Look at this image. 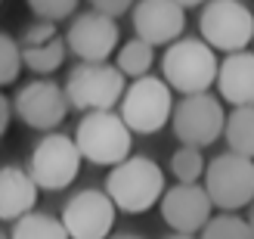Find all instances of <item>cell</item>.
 <instances>
[{"label": "cell", "mask_w": 254, "mask_h": 239, "mask_svg": "<svg viewBox=\"0 0 254 239\" xmlns=\"http://www.w3.org/2000/svg\"><path fill=\"white\" fill-rule=\"evenodd\" d=\"M168 180L155 159L149 156H127L106 177V196L124 215H143L161 202Z\"/></svg>", "instance_id": "cell-1"}, {"label": "cell", "mask_w": 254, "mask_h": 239, "mask_svg": "<svg viewBox=\"0 0 254 239\" xmlns=\"http://www.w3.org/2000/svg\"><path fill=\"white\" fill-rule=\"evenodd\" d=\"M220 56L201 41V37H180L171 47H164L161 56V78L180 96L211 93L217 81Z\"/></svg>", "instance_id": "cell-2"}, {"label": "cell", "mask_w": 254, "mask_h": 239, "mask_svg": "<svg viewBox=\"0 0 254 239\" xmlns=\"http://www.w3.org/2000/svg\"><path fill=\"white\" fill-rule=\"evenodd\" d=\"M62 90L68 96V106L78 112H112L121 106L127 90V78L115 69V62H78L65 75Z\"/></svg>", "instance_id": "cell-3"}, {"label": "cell", "mask_w": 254, "mask_h": 239, "mask_svg": "<svg viewBox=\"0 0 254 239\" xmlns=\"http://www.w3.org/2000/svg\"><path fill=\"white\" fill-rule=\"evenodd\" d=\"M81 165H84V159H81V149L74 143V137L62 134V131H50L31 146L25 171L31 174L37 190L59 193L78 180Z\"/></svg>", "instance_id": "cell-4"}, {"label": "cell", "mask_w": 254, "mask_h": 239, "mask_svg": "<svg viewBox=\"0 0 254 239\" xmlns=\"http://www.w3.org/2000/svg\"><path fill=\"white\" fill-rule=\"evenodd\" d=\"M74 143L81 149V159L99 168H115L130 156L133 149V134L124 124V118L115 109L112 112H87L78 121Z\"/></svg>", "instance_id": "cell-5"}, {"label": "cell", "mask_w": 254, "mask_h": 239, "mask_svg": "<svg viewBox=\"0 0 254 239\" xmlns=\"http://www.w3.org/2000/svg\"><path fill=\"white\" fill-rule=\"evenodd\" d=\"M198 31L214 53H242L254 44V12L245 0H208L198 12Z\"/></svg>", "instance_id": "cell-6"}, {"label": "cell", "mask_w": 254, "mask_h": 239, "mask_svg": "<svg viewBox=\"0 0 254 239\" xmlns=\"http://www.w3.org/2000/svg\"><path fill=\"white\" fill-rule=\"evenodd\" d=\"M118 115L124 118V124L130 128V134H158L171 124L174 115V90L164 78L146 75L127 84V90L121 96Z\"/></svg>", "instance_id": "cell-7"}, {"label": "cell", "mask_w": 254, "mask_h": 239, "mask_svg": "<svg viewBox=\"0 0 254 239\" xmlns=\"http://www.w3.org/2000/svg\"><path fill=\"white\" fill-rule=\"evenodd\" d=\"M205 193L217 211H233L239 215L245 205L254 202V159L223 153L208 161L205 168Z\"/></svg>", "instance_id": "cell-8"}, {"label": "cell", "mask_w": 254, "mask_h": 239, "mask_svg": "<svg viewBox=\"0 0 254 239\" xmlns=\"http://www.w3.org/2000/svg\"><path fill=\"white\" fill-rule=\"evenodd\" d=\"M171 128H174V137L180 140V146L205 149V146L217 143L223 137L226 109L220 103V96H214V93L183 96L180 103H174Z\"/></svg>", "instance_id": "cell-9"}, {"label": "cell", "mask_w": 254, "mask_h": 239, "mask_svg": "<svg viewBox=\"0 0 254 239\" xmlns=\"http://www.w3.org/2000/svg\"><path fill=\"white\" fill-rule=\"evenodd\" d=\"M62 227L68 239H109L115 233L118 208L99 186H84L62 205Z\"/></svg>", "instance_id": "cell-10"}, {"label": "cell", "mask_w": 254, "mask_h": 239, "mask_svg": "<svg viewBox=\"0 0 254 239\" xmlns=\"http://www.w3.org/2000/svg\"><path fill=\"white\" fill-rule=\"evenodd\" d=\"M68 96L62 90V84L37 78L22 84L16 96H12V115L22 124H28L34 131H56L62 121L68 118Z\"/></svg>", "instance_id": "cell-11"}, {"label": "cell", "mask_w": 254, "mask_h": 239, "mask_svg": "<svg viewBox=\"0 0 254 239\" xmlns=\"http://www.w3.org/2000/svg\"><path fill=\"white\" fill-rule=\"evenodd\" d=\"M65 44L68 53L78 56V62H109L121 47L118 19L103 16L96 9H84L68 22Z\"/></svg>", "instance_id": "cell-12"}, {"label": "cell", "mask_w": 254, "mask_h": 239, "mask_svg": "<svg viewBox=\"0 0 254 239\" xmlns=\"http://www.w3.org/2000/svg\"><path fill=\"white\" fill-rule=\"evenodd\" d=\"M161 221L168 224L174 233L195 236L205 230V224L214 218V205L201 183H174L161 196Z\"/></svg>", "instance_id": "cell-13"}, {"label": "cell", "mask_w": 254, "mask_h": 239, "mask_svg": "<svg viewBox=\"0 0 254 239\" xmlns=\"http://www.w3.org/2000/svg\"><path fill=\"white\" fill-rule=\"evenodd\" d=\"M133 37L152 47H171L186 31V9L174 0H136L130 9Z\"/></svg>", "instance_id": "cell-14"}, {"label": "cell", "mask_w": 254, "mask_h": 239, "mask_svg": "<svg viewBox=\"0 0 254 239\" xmlns=\"http://www.w3.org/2000/svg\"><path fill=\"white\" fill-rule=\"evenodd\" d=\"M19 50H22V66L34 72V75H53L68 56V44H65V34L56 31L53 22H31L25 25L22 34L16 37Z\"/></svg>", "instance_id": "cell-15"}, {"label": "cell", "mask_w": 254, "mask_h": 239, "mask_svg": "<svg viewBox=\"0 0 254 239\" xmlns=\"http://www.w3.org/2000/svg\"><path fill=\"white\" fill-rule=\"evenodd\" d=\"M214 87H217L220 103H230L233 109L254 106V53L251 50L223 56Z\"/></svg>", "instance_id": "cell-16"}, {"label": "cell", "mask_w": 254, "mask_h": 239, "mask_svg": "<svg viewBox=\"0 0 254 239\" xmlns=\"http://www.w3.org/2000/svg\"><path fill=\"white\" fill-rule=\"evenodd\" d=\"M37 183L22 165H0V221L16 224L37 205Z\"/></svg>", "instance_id": "cell-17"}, {"label": "cell", "mask_w": 254, "mask_h": 239, "mask_svg": "<svg viewBox=\"0 0 254 239\" xmlns=\"http://www.w3.org/2000/svg\"><path fill=\"white\" fill-rule=\"evenodd\" d=\"M155 66V47L139 41V37H130L115 50V69L124 75V78H146Z\"/></svg>", "instance_id": "cell-18"}, {"label": "cell", "mask_w": 254, "mask_h": 239, "mask_svg": "<svg viewBox=\"0 0 254 239\" xmlns=\"http://www.w3.org/2000/svg\"><path fill=\"white\" fill-rule=\"evenodd\" d=\"M223 137H226L230 153L245 156V159H254V106H239V109H233L230 115H226Z\"/></svg>", "instance_id": "cell-19"}, {"label": "cell", "mask_w": 254, "mask_h": 239, "mask_svg": "<svg viewBox=\"0 0 254 239\" xmlns=\"http://www.w3.org/2000/svg\"><path fill=\"white\" fill-rule=\"evenodd\" d=\"M9 239H68L62 221L47 215V211H31V215L19 218L9 230Z\"/></svg>", "instance_id": "cell-20"}, {"label": "cell", "mask_w": 254, "mask_h": 239, "mask_svg": "<svg viewBox=\"0 0 254 239\" xmlns=\"http://www.w3.org/2000/svg\"><path fill=\"white\" fill-rule=\"evenodd\" d=\"M168 168L177 177V183H198L201 177H205L208 161H205V156H201V149H195V146H177L171 153Z\"/></svg>", "instance_id": "cell-21"}, {"label": "cell", "mask_w": 254, "mask_h": 239, "mask_svg": "<svg viewBox=\"0 0 254 239\" xmlns=\"http://www.w3.org/2000/svg\"><path fill=\"white\" fill-rule=\"evenodd\" d=\"M198 239H254L251 236V224L242 215H233V211H217L205 230L198 233Z\"/></svg>", "instance_id": "cell-22"}, {"label": "cell", "mask_w": 254, "mask_h": 239, "mask_svg": "<svg viewBox=\"0 0 254 239\" xmlns=\"http://www.w3.org/2000/svg\"><path fill=\"white\" fill-rule=\"evenodd\" d=\"M22 50H19V41L6 31H0V90L9 84L19 81L22 75Z\"/></svg>", "instance_id": "cell-23"}, {"label": "cell", "mask_w": 254, "mask_h": 239, "mask_svg": "<svg viewBox=\"0 0 254 239\" xmlns=\"http://www.w3.org/2000/svg\"><path fill=\"white\" fill-rule=\"evenodd\" d=\"M28 9L34 12L37 22H62V19H74V9H78L81 0H25Z\"/></svg>", "instance_id": "cell-24"}, {"label": "cell", "mask_w": 254, "mask_h": 239, "mask_svg": "<svg viewBox=\"0 0 254 239\" xmlns=\"http://www.w3.org/2000/svg\"><path fill=\"white\" fill-rule=\"evenodd\" d=\"M87 3H90V9L103 12V16L118 19V16H127V12L133 9V3H136V0H87Z\"/></svg>", "instance_id": "cell-25"}, {"label": "cell", "mask_w": 254, "mask_h": 239, "mask_svg": "<svg viewBox=\"0 0 254 239\" xmlns=\"http://www.w3.org/2000/svg\"><path fill=\"white\" fill-rule=\"evenodd\" d=\"M9 121H12V99L0 90V140L6 137V131H9Z\"/></svg>", "instance_id": "cell-26"}, {"label": "cell", "mask_w": 254, "mask_h": 239, "mask_svg": "<svg viewBox=\"0 0 254 239\" xmlns=\"http://www.w3.org/2000/svg\"><path fill=\"white\" fill-rule=\"evenodd\" d=\"M174 3H177V6H183V9H189V6H198V9H201V6L208 3V0H174Z\"/></svg>", "instance_id": "cell-27"}, {"label": "cell", "mask_w": 254, "mask_h": 239, "mask_svg": "<svg viewBox=\"0 0 254 239\" xmlns=\"http://www.w3.org/2000/svg\"><path fill=\"white\" fill-rule=\"evenodd\" d=\"M109 239H146V236H139V233H130V230H127V233H112Z\"/></svg>", "instance_id": "cell-28"}, {"label": "cell", "mask_w": 254, "mask_h": 239, "mask_svg": "<svg viewBox=\"0 0 254 239\" xmlns=\"http://www.w3.org/2000/svg\"><path fill=\"white\" fill-rule=\"evenodd\" d=\"M164 239H198V236H186V233H168Z\"/></svg>", "instance_id": "cell-29"}, {"label": "cell", "mask_w": 254, "mask_h": 239, "mask_svg": "<svg viewBox=\"0 0 254 239\" xmlns=\"http://www.w3.org/2000/svg\"><path fill=\"white\" fill-rule=\"evenodd\" d=\"M248 224H251V236H254V208H251V218H248Z\"/></svg>", "instance_id": "cell-30"}, {"label": "cell", "mask_w": 254, "mask_h": 239, "mask_svg": "<svg viewBox=\"0 0 254 239\" xmlns=\"http://www.w3.org/2000/svg\"><path fill=\"white\" fill-rule=\"evenodd\" d=\"M0 239H9V233H3V230H0Z\"/></svg>", "instance_id": "cell-31"}, {"label": "cell", "mask_w": 254, "mask_h": 239, "mask_svg": "<svg viewBox=\"0 0 254 239\" xmlns=\"http://www.w3.org/2000/svg\"><path fill=\"white\" fill-rule=\"evenodd\" d=\"M0 3H3V0H0Z\"/></svg>", "instance_id": "cell-32"}]
</instances>
